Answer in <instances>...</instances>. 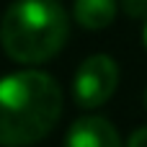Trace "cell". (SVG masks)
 <instances>
[{
    "label": "cell",
    "instance_id": "obj_1",
    "mask_svg": "<svg viewBox=\"0 0 147 147\" xmlns=\"http://www.w3.org/2000/svg\"><path fill=\"white\" fill-rule=\"evenodd\" d=\"M62 116V88L41 70L0 78V147H31Z\"/></svg>",
    "mask_w": 147,
    "mask_h": 147
},
{
    "label": "cell",
    "instance_id": "obj_2",
    "mask_svg": "<svg viewBox=\"0 0 147 147\" xmlns=\"http://www.w3.org/2000/svg\"><path fill=\"white\" fill-rule=\"evenodd\" d=\"M70 21L59 0H13L0 21V44L13 62L39 65L67 41Z\"/></svg>",
    "mask_w": 147,
    "mask_h": 147
},
{
    "label": "cell",
    "instance_id": "obj_3",
    "mask_svg": "<svg viewBox=\"0 0 147 147\" xmlns=\"http://www.w3.org/2000/svg\"><path fill=\"white\" fill-rule=\"evenodd\" d=\"M119 85V67L109 54H90L75 72L72 96L80 109L103 106Z\"/></svg>",
    "mask_w": 147,
    "mask_h": 147
},
{
    "label": "cell",
    "instance_id": "obj_4",
    "mask_svg": "<svg viewBox=\"0 0 147 147\" xmlns=\"http://www.w3.org/2000/svg\"><path fill=\"white\" fill-rule=\"evenodd\" d=\"M65 147H121V137L109 119L83 116L70 127Z\"/></svg>",
    "mask_w": 147,
    "mask_h": 147
},
{
    "label": "cell",
    "instance_id": "obj_5",
    "mask_svg": "<svg viewBox=\"0 0 147 147\" xmlns=\"http://www.w3.org/2000/svg\"><path fill=\"white\" fill-rule=\"evenodd\" d=\"M116 10H119L116 0H75V5H72L75 21L90 31H101V28L111 26L116 18Z\"/></svg>",
    "mask_w": 147,
    "mask_h": 147
},
{
    "label": "cell",
    "instance_id": "obj_6",
    "mask_svg": "<svg viewBox=\"0 0 147 147\" xmlns=\"http://www.w3.org/2000/svg\"><path fill=\"white\" fill-rule=\"evenodd\" d=\"M121 8L129 18L147 21V0H121Z\"/></svg>",
    "mask_w": 147,
    "mask_h": 147
},
{
    "label": "cell",
    "instance_id": "obj_7",
    "mask_svg": "<svg viewBox=\"0 0 147 147\" xmlns=\"http://www.w3.org/2000/svg\"><path fill=\"white\" fill-rule=\"evenodd\" d=\"M127 147H147V127H142V129H137L132 137H129V142H127Z\"/></svg>",
    "mask_w": 147,
    "mask_h": 147
},
{
    "label": "cell",
    "instance_id": "obj_8",
    "mask_svg": "<svg viewBox=\"0 0 147 147\" xmlns=\"http://www.w3.org/2000/svg\"><path fill=\"white\" fill-rule=\"evenodd\" d=\"M142 39H145V47H147V21H145V28H142Z\"/></svg>",
    "mask_w": 147,
    "mask_h": 147
},
{
    "label": "cell",
    "instance_id": "obj_9",
    "mask_svg": "<svg viewBox=\"0 0 147 147\" xmlns=\"http://www.w3.org/2000/svg\"><path fill=\"white\" fill-rule=\"evenodd\" d=\"M145 103H147V93H145Z\"/></svg>",
    "mask_w": 147,
    "mask_h": 147
}]
</instances>
